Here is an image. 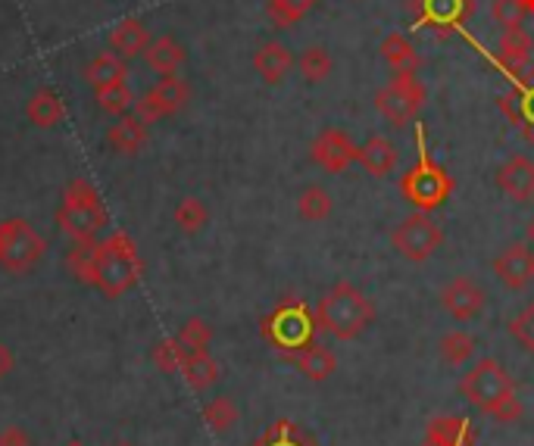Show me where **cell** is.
<instances>
[{"label":"cell","mask_w":534,"mask_h":446,"mask_svg":"<svg viewBox=\"0 0 534 446\" xmlns=\"http://www.w3.org/2000/svg\"><path fill=\"white\" fill-rule=\"evenodd\" d=\"M531 50H534L531 35L525 29H510V32H503V38L497 44V60L503 69L519 75V69L531 63Z\"/></svg>","instance_id":"obj_22"},{"label":"cell","mask_w":534,"mask_h":446,"mask_svg":"<svg viewBox=\"0 0 534 446\" xmlns=\"http://www.w3.org/2000/svg\"><path fill=\"white\" fill-rule=\"evenodd\" d=\"M460 393H463V397H466L475 409L488 412V415L494 418V412H497L506 400L516 397V384H513L510 372H506L497 359L485 356V359H478L472 369L463 375Z\"/></svg>","instance_id":"obj_5"},{"label":"cell","mask_w":534,"mask_h":446,"mask_svg":"<svg viewBox=\"0 0 534 446\" xmlns=\"http://www.w3.org/2000/svg\"><path fill=\"white\" fill-rule=\"evenodd\" d=\"M16 369V356L7 344H0V378H7Z\"/></svg>","instance_id":"obj_42"},{"label":"cell","mask_w":534,"mask_h":446,"mask_svg":"<svg viewBox=\"0 0 534 446\" xmlns=\"http://www.w3.org/2000/svg\"><path fill=\"white\" fill-rule=\"evenodd\" d=\"M147 144V125L138 116H119L107 128V147L119 156H138Z\"/></svg>","instance_id":"obj_19"},{"label":"cell","mask_w":534,"mask_h":446,"mask_svg":"<svg viewBox=\"0 0 534 446\" xmlns=\"http://www.w3.org/2000/svg\"><path fill=\"white\" fill-rule=\"evenodd\" d=\"M356 147L353 141H350V135L344 128H325V131H319V138L310 144V160L316 163V166H322L325 172H344L350 163H356Z\"/></svg>","instance_id":"obj_11"},{"label":"cell","mask_w":534,"mask_h":446,"mask_svg":"<svg viewBox=\"0 0 534 446\" xmlns=\"http://www.w3.org/2000/svg\"><path fill=\"white\" fill-rule=\"evenodd\" d=\"M66 446H85V443H82V440H69Z\"/></svg>","instance_id":"obj_47"},{"label":"cell","mask_w":534,"mask_h":446,"mask_svg":"<svg viewBox=\"0 0 534 446\" xmlns=\"http://www.w3.org/2000/svg\"><path fill=\"white\" fill-rule=\"evenodd\" d=\"M188 97H191V88L182 75H160V82L135 100V116L144 125H154L160 119L175 116L188 103Z\"/></svg>","instance_id":"obj_10"},{"label":"cell","mask_w":534,"mask_h":446,"mask_svg":"<svg viewBox=\"0 0 534 446\" xmlns=\"http://www.w3.org/2000/svg\"><path fill=\"white\" fill-rule=\"evenodd\" d=\"M491 16H494L497 25H503V32H510V29H522V19L528 13L522 7V0H494Z\"/></svg>","instance_id":"obj_38"},{"label":"cell","mask_w":534,"mask_h":446,"mask_svg":"<svg viewBox=\"0 0 534 446\" xmlns=\"http://www.w3.org/2000/svg\"><path fill=\"white\" fill-rule=\"evenodd\" d=\"M319 325H316V312H310L307 303L288 300L278 306L272 316L263 319V337L282 353V359H294L307 347H313Z\"/></svg>","instance_id":"obj_4"},{"label":"cell","mask_w":534,"mask_h":446,"mask_svg":"<svg viewBox=\"0 0 534 446\" xmlns=\"http://www.w3.org/2000/svg\"><path fill=\"white\" fill-rule=\"evenodd\" d=\"M107 44H110V50H113L116 57L135 60V57H141L144 50H147L150 32H147V25L138 16H129V19H122V22L113 25L110 35H107Z\"/></svg>","instance_id":"obj_17"},{"label":"cell","mask_w":534,"mask_h":446,"mask_svg":"<svg viewBox=\"0 0 534 446\" xmlns=\"http://www.w3.org/2000/svg\"><path fill=\"white\" fill-rule=\"evenodd\" d=\"M356 163H360L375 178H388L400 166V150H397V144L391 138L372 135L360 150H356Z\"/></svg>","instance_id":"obj_15"},{"label":"cell","mask_w":534,"mask_h":446,"mask_svg":"<svg viewBox=\"0 0 534 446\" xmlns=\"http://www.w3.org/2000/svg\"><path fill=\"white\" fill-rule=\"evenodd\" d=\"M144 259L135 247V241L125 231H113L100 241V262H97V281L94 287L107 300H116L129 294L132 287L141 281Z\"/></svg>","instance_id":"obj_2"},{"label":"cell","mask_w":534,"mask_h":446,"mask_svg":"<svg viewBox=\"0 0 534 446\" xmlns=\"http://www.w3.org/2000/svg\"><path fill=\"white\" fill-rule=\"evenodd\" d=\"M25 116H29V122L35 128H57L63 122V100L57 91H50V88H38L29 103H25Z\"/></svg>","instance_id":"obj_23"},{"label":"cell","mask_w":534,"mask_h":446,"mask_svg":"<svg viewBox=\"0 0 534 446\" xmlns=\"http://www.w3.org/2000/svg\"><path fill=\"white\" fill-rule=\"evenodd\" d=\"M97 262H100V241L97 238H82V241H72L66 250V269L69 275L79 281L94 287L97 281Z\"/></svg>","instance_id":"obj_20"},{"label":"cell","mask_w":534,"mask_h":446,"mask_svg":"<svg viewBox=\"0 0 534 446\" xmlns=\"http://www.w3.org/2000/svg\"><path fill=\"white\" fill-rule=\"evenodd\" d=\"M0 446H32V434L22 425H7L0 431Z\"/></svg>","instance_id":"obj_41"},{"label":"cell","mask_w":534,"mask_h":446,"mask_svg":"<svg viewBox=\"0 0 534 446\" xmlns=\"http://www.w3.org/2000/svg\"><path fill=\"white\" fill-rule=\"evenodd\" d=\"M428 19L438 22H460L469 10V0H422Z\"/></svg>","instance_id":"obj_39"},{"label":"cell","mask_w":534,"mask_h":446,"mask_svg":"<svg viewBox=\"0 0 534 446\" xmlns=\"http://www.w3.org/2000/svg\"><path fill=\"white\" fill-rule=\"evenodd\" d=\"M485 303H488L485 291H481L478 281L469 278V275L453 278V281L444 287V291H441V306L450 312L456 322H472V319H478L481 309H485Z\"/></svg>","instance_id":"obj_13"},{"label":"cell","mask_w":534,"mask_h":446,"mask_svg":"<svg viewBox=\"0 0 534 446\" xmlns=\"http://www.w3.org/2000/svg\"><path fill=\"white\" fill-rule=\"evenodd\" d=\"M332 54L322 47V44H310V47H303L300 50V57H297V69L303 75V82L307 85H322L328 75H332Z\"/></svg>","instance_id":"obj_27"},{"label":"cell","mask_w":534,"mask_h":446,"mask_svg":"<svg viewBox=\"0 0 534 446\" xmlns=\"http://www.w3.org/2000/svg\"><path fill=\"white\" fill-rule=\"evenodd\" d=\"M497 188L516 203L534 200V160H528L522 153L510 156V160L497 169Z\"/></svg>","instance_id":"obj_14"},{"label":"cell","mask_w":534,"mask_h":446,"mask_svg":"<svg viewBox=\"0 0 534 446\" xmlns=\"http://www.w3.org/2000/svg\"><path fill=\"white\" fill-rule=\"evenodd\" d=\"M125 75H129V66H125V60L116 57L113 50H107V54H97V57L85 66V82H88L94 91H104V88H110V85L125 82Z\"/></svg>","instance_id":"obj_24"},{"label":"cell","mask_w":534,"mask_h":446,"mask_svg":"<svg viewBox=\"0 0 534 446\" xmlns=\"http://www.w3.org/2000/svg\"><path fill=\"white\" fill-rule=\"evenodd\" d=\"M172 219H175V225H178V231H182V234H200L210 222V209H207V203L197 200V197H182V200H178V206L172 209Z\"/></svg>","instance_id":"obj_31"},{"label":"cell","mask_w":534,"mask_h":446,"mask_svg":"<svg viewBox=\"0 0 534 446\" xmlns=\"http://www.w3.org/2000/svg\"><path fill=\"white\" fill-rule=\"evenodd\" d=\"M428 443L431 446H469L472 443V425L466 418H435V422L428 425Z\"/></svg>","instance_id":"obj_26"},{"label":"cell","mask_w":534,"mask_h":446,"mask_svg":"<svg viewBox=\"0 0 534 446\" xmlns=\"http://www.w3.org/2000/svg\"><path fill=\"white\" fill-rule=\"evenodd\" d=\"M494 275L506 291H525L534 281V250L522 241L506 244L494 259Z\"/></svg>","instance_id":"obj_12"},{"label":"cell","mask_w":534,"mask_h":446,"mask_svg":"<svg viewBox=\"0 0 534 446\" xmlns=\"http://www.w3.org/2000/svg\"><path fill=\"white\" fill-rule=\"evenodd\" d=\"M522 7H525V13H534V0H522Z\"/></svg>","instance_id":"obj_45"},{"label":"cell","mask_w":534,"mask_h":446,"mask_svg":"<svg viewBox=\"0 0 534 446\" xmlns=\"http://www.w3.org/2000/svg\"><path fill=\"white\" fill-rule=\"evenodd\" d=\"M475 350H478V344H475V337L469 334V331H447L444 337H441V344H438V353H441V359L447 362V365H466V362H472L475 359Z\"/></svg>","instance_id":"obj_30"},{"label":"cell","mask_w":534,"mask_h":446,"mask_svg":"<svg viewBox=\"0 0 534 446\" xmlns=\"http://www.w3.org/2000/svg\"><path fill=\"white\" fill-rule=\"evenodd\" d=\"M141 57H144L147 69H154L157 75H178V69H182L185 60H188V50L178 38L160 35V38H150V44Z\"/></svg>","instance_id":"obj_18"},{"label":"cell","mask_w":534,"mask_h":446,"mask_svg":"<svg viewBox=\"0 0 534 446\" xmlns=\"http://www.w3.org/2000/svg\"><path fill=\"white\" fill-rule=\"evenodd\" d=\"M372 322H375L372 300L350 281H338L332 291L316 303L319 331L332 334L338 340H356Z\"/></svg>","instance_id":"obj_1"},{"label":"cell","mask_w":534,"mask_h":446,"mask_svg":"<svg viewBox=\"0 0 534 446\" xmlns=\"http://www.w3.org/2000/svg\"><path fill=\"white\" fill-rule=\"evenodd\" d=\"M510 334L519 340V347L534 356V303H528L519 316L510 322Z\"/></svg>","instance_id":"obj_40"},{"label":"cell","mask_w":534,"mask_h":446,"mask_svg":"<svg viewBox=\"0 0 534 446\" xmlns=\"http://www.w3.org/2000/svg\"><path fill=\"white\" fill-rule=\"evenodd\" d=\"M525 238H528V244L534 247V219L528 222V228H525Z\"/></svg>","instance_id":"obj_44"},{"label":"cell","mask_w":534,"mask_h":446,"mask_svg":"<svg viewBox=\"0 0 534 446\" xmlns=\"http://www.w3.org/2000/svg\"><path fill=\"white\" fill-rule=\"evenodd\" d=\"M378 54H381V60H385L394 72L397 69H419V54H416V47L406 41L400 32H391L385 41L378 44Z\"/></svg>","instance_id":"obj_28"},{"label":"cell","mask_w":534,"mask_h":446,"mask_svg":"<svg viewBox=\"0 0 534 446\" xmlns=\"http://www.w3.org/2000/svg\"><path fill=\"white\" fill-rule=\"evenodd\" d=\"M238 418H241V412H238L232 397H216V400H210L207 406H203V422H207L216 434L232 431L238 425Z\"/></svg>","instance_id":"obj_34"},{"label":"cell","mask_w":534,"mask_h":446,"mask_svg":"<svg viewBox=\"0 0 534 446\" xmlns=\"http://www.w3.org/2000/svg\"><path fill=\"white\" fill-rule=\"evenodd\" d=\"M47 250V241L38 234V228L25 219H7L0 222V269L10 275L32 272Z\"/></svg>","instance_id":"obj_6"},{"label":"cell","mask_w":534,"mask_h":446,"mask_svg":"<svg viewBox=\"0 0 534 446\" xmlns=\"http://www.w3.org/2000/svg\"><path fill=\"white\" fill-rule=\"evenodd\" d=\"M294 365H297V372L307 378V381H316V384H322V381H328L335 372H338V356L328 350V347H322V344H313V347H307L303 353H297L294 359H291Z\"/></svg>","instance_id":"obj_21"},{"label":"cell","mask_w":534,"mask_h":446,"mask_svg":"<svg viewBox=\"0 0 534 446\" xmlns=\"http://www.w3.org/2000/svg\"><path fill=\"white\" fill-rule=\"evenodd\" d=\"M175 337H178V344H182L188 353L207 350L210 340H213V328H210V322H203V319H188Z\"/></svg>","instance_id":"obj_37"},{"label":"cell","mask_w":534,"mask_h":446,"mask_svg":"<svg viewBox=\"0 0 534 446\" xmlns=\"http://www.w3.org/2000/svg\"><path fill=\"white\" fill-rule=\"evenodd\" d=\"M425 103V88L416 78V69H397L394 78L375 91V110L385 116L394 128L410 125Z\"/></svg>","instance_id":"obj_7"},{"label":"cell","mask_w":534,"mask_h":446,"mask_svg":"<svg viewBox=\"0 0 534 446\" xmlns=\"http://www.w3.org/2000/svg\"><path fill=\"white\" fill-rule=\"evenodd\" d=\"M97 94V107L104 110V113H110V116H125L129 110H135V94H132V88L125 85V82H119V85H110V88H104V91H94Z\"/></svg>","instance_id":"obj_35"},{"label":"cell","mask_w":534,"mask_h":446,"mask_svg":"<svg viewBox=\"0 0 534 446\" xmlns=\"http://www.w3.org/2000/svg\"><path fill=\"white\" fill-rule=\"evenodd\" d=\"M250 446H316V440L310 434H303L294 422L282 418V422H275L260 440H253Z\"/></svg>","instance_id":"obj_33"},{"label":"cell","mask_w":534,"mask_h":446,"mask_svg":"<svg viewBox=\"0 0 534 446\" xmlns=\"http://www.w3.org/2000/svg\"><path fill=\"white\" fill-rule=\"evenodd\" d=\"M391 247L406 262H428L444 247V228L431 219L428 213H410L394 231H391Z\"/></svg>","instance_id":"obj_9"},{"label":"cell","mask_w":534,"mask_h":446,"mask_svg":"<svg viewBox=\"0 0 534 446\" xmlns=\"http://www.w3.org/2000/svg\"><path fill=\"white\" fill-rule=\"evenodd\" d=\"M57 225L69 241L97 238V234L110 225L107 206L88 178H72L66 185L63 203L57 209Z\"/></svg>","instance_id":"obj_3"},{"label":"cell","mask_w":534,"mask_h":446,"mask_svg":"<svg viewBox=\"0 0 534 446\" xmlns=\"http://www.w3.org/2000/svg\"><path fill=\"white\" fill-rule=\"evenodd\" d=\"M294 54L282 44V41H266L257 47V54H253V69L263 78L266 85H282L288 72L294 69Z\"/></svg>","instance_id":"obj_16"},{"label":"cell","mask_w":534,"mask_h":446,"mask_svg":"<svg viewBox=\"0 0 534 446\" xmlns=\"http://www.w3.org/2000/svg\"><path fill=\"white\" fill-rule=\"evenodd\" d=\"M319 0H266V13L275 29H294Z\"/></svg>","instance_id":"obj_32"},{"label":"cell","mask_w":534,"mask_h":446,"mask_svg":"<svg viewBox=\"0 0 534 446\" xmlns=\"http://www.w3.org/2000/svg\"><path fill=\"white\" fill-rule=\"evenodd\" d=\"M522 138H525L528 144H534V122H525V125H522Z\"/></svg>","instance_id":"obj_43"},{"label":"cell","mask_w":534,"mask_h":446,"mask_svg":"<svg viewBox=\"0 0 534 446\" xmlns=\"http://www.w3.org/2000/svg\"><path fill=\"white\" fill-rule=\"evenodd\" d=\"M113 446H135V443H129V440H119V443H113Z\"/></svg>","instance_id":"obj_46"},{"label":"cell","mask_w":534,"mask_h":446,"mask_svg":"<svg viewBox=\"0 0 534 446\" xmlns=\"http://www.w3.org/2000/svg\"><path fill=\"white\" fill-rule=\"evenodd\" d=\"M185 356L188 350L178 344V337H166V340H157L154 350H150V359H154V365L160 372L172 375V372H182L185 365Z\"/></svg>","instance_id":"obj_36"},{"label":"cell","mask_w":534,"mask_h":446,"mask_svg":"<svg viewBox=\"0 0 534 446\" xmlns=\"http://www.w3.org/2000/svg\"><path fill=\"white\" fill-rule=\"evenodd\" d=\"M182 375H185L188 387L200 393V390H210L219 381L222 369H219V362L210 356V350H194V353L185 356Z\"/></svg>","instance_id":"obj_25"},{"label":"cell","mask_w":534,"mask_h":446,"mask_svg":"<svg viewBox=\"0 0 534 446\" xmlns=\"http://www.w3.org/2000/svg\"><path fill=\"white\" fill-rule=\"evenodd\" d=\"M400 191L406 197V203H413L419 213H431L447 203V197L453 194V178L422 153L419 163L400 178Z\"/></svg>","instance_id":"obj_8"},{"label":"cell","mask_w":534,"mask_h":446,"mask_svg":"<svg viewBox=\"0 0 534 446\" xmlns=\"http://www.w3.org/2000/svg\"><path fill=\"white\" fill-rule=\"evenodd\" d=\"M332 194H328L322 185H310V188H303L300 197H297V216L303 222H325L328 216H332Z\"/></svg>","instance_id":"obj_29"}]
</instances>
